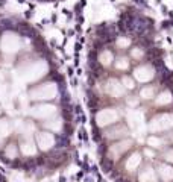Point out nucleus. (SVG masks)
<instances>
[{"label": "nucleus", "mask_w": 173, "mask_h": 182, "mask_svg": "<svg viewBox=\"0 0 173 182\" xmlns=\"http://www.w3.org/2000/svg\"><path fill=\"white\" fill-rule=\"evenodd\" d=\"M35 141L40 152H50L56 146V135L49 131H40L35 135Z\"/></svg>", "instance_id": "nucleus-4"}, {"label": "nucleus", "mask_w": 173, "mask_h": 182, "mask_svg": "<svg viewBox=\"0 0 173 182\" xmlns=\"http://www.w3.org/2000/svg\"><path fill=\"white\" fill-rule=\"evenodd\" d=\"M29 96L33 103H41V102H53L59 96V85L55 81H44L40 84H33L31 86Z\"/></svg>", "instance_id": "nucleus-1"}, {"label": "nucleus", "mask_w": 173, "mask_h": 182, "mask_svg": "<svg viewBox=\"0 0 173 182\" xmlns=\"http://www.w3.org/2000/svg\"><path fill=\"white\" fill-rule=\"evenodd\" d=\"M141 161H143L141 153H140V152H134V153H131L129 156L126 158V161H125V168H126L127 171H134V170H137V168L141 166Z\"/></svg>", "instance_id": "nucleus-6"}, {"label": "nucleus", "mask_w": 173, "mask_h": 182, "mask_svg": "<svg viewBox=\"0 0 173 182\" xmlns=\"http://www.w3.org/2000/svg\"><path fill=\"white\" fill-rule=\"evenodd\" d=\"M157 173L162 182H172L173 181V167L169 162H161L157 167Z\"/></svg>", "instance_id": "nucleus-5"}, {"label": "nucleus", "mask_w": 173, "mask_h": 182, "mask_svg": "<svg viewBox=\"0 0 173 182\" xmlns=\"http://www.w3.org/2000/svg\"><path fill=\"white\" fill-rule=\"evenodd\" d=\"M132 76L135 77V81L140 82V84H149L155 79L157 70H155V67L152 64H140L134 68Z\"/></svg>", "instance_id": "nucleus-3"}, {"label": "nucleus", "mask_w": 173, "mask_h": 182, "mask_svg": "<svg viewBox=\"0 0 173 182\" xmlns=\"http://www.w3.org/2000/svg\"><path fill=\"white\" fill-rule=\"evenodd\" d=\"M162 158H164V161H166V162L173 164V149H167L166 152H164Z\"/></svg>", "instance_id": "nucleus-8"}, {"label": "nucleus", "mask_w": 173, "mask_h": 182, "mask_svg": "<svg viewBox=\"0 0 173 182\" xmlns=\"http://www.w3.org/2000/svg\"><path fill=\"white\" fill-rule=\"evenodd\" d=\"M44 2H53V0H44Z\"/></svg>", "instance_id": "nucleus-9"}, {"label": "nucleus", "mask_w": 173, "mask_h": 182, "mask_svg": "<svg viewBox=\"0 0 173 182\" xmlns=\"http://www.w3.org/2000/svg\"><path fill=\"white\" fill-rule=\"evenodd\" d=\"M173 129V112H158L149 120V132L152 135Z\"/></svg>", "instance_id": "nucleus-2"}, {"label": "nucleus", "mask_w": 173, "mask_h": 182, "mask_svg": "<svg viewBox=\"0 0 173 182\" xmlns=\"http://www.w3.org/2000/svg\"><path fill=\"white\" fill-rule=\"evenodd\" d=\"M157 175H158L157 170H153V167L147 166V167H144V168L140 171L138 181H140V182H158Z\"/></svg>", "instance_id": "nucleus-7"}]
</instances>
